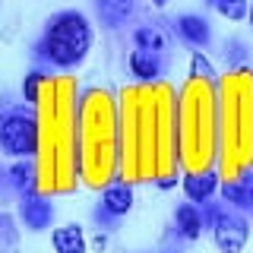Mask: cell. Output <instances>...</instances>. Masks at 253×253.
I'll list each match as a JSON object with an SVG mask.
<instances>
[{
  "instance_id": "cell-1",
  "label": "cell",
  "mask_w": 253,
  "mask_h": 253,
  "mask_svg": "<svg viewBox=\"0 0 253 253\" xmlns=\"http://www.w3.org/2000/svg\"><path fill=\"white\" fill-rule=\"evenodd\" d=\"M121 177L165 180L177 168V92L168 83L121 89Z\"/></svg>"
},
{
  "instance_id": "cell-2",
  "label": "cell",
  "mask_w": 253,
  "mask_h": 253,
  "mask_svg": "<svg viewBox=\"0 0 253 253\" xmlns=\"http://www.w3.org/2000/svg\"><path fill=\"white\" fill-rule=\"evenodd\" d=\"M38 193H70L79 180V95L70 76H51L35 101Z\"/></svg>"
},
{
  "instance_id": "cell-3",
  "label": "cell",
  "mask_w": 253,
  "mask_h": 253,
  "mask_svg": "<svg viewBox=\"0 0 253 253\" xmlns=\"http://www.w3.org/2000/svg\"><path fill=\"white\" fill-rule=\"evenodd\" d=\"M121 171V117L114 95L92 85L79 95V180L101 190Z\"/></svg>"
},
{
  "instance_id": "cell-4",
  "label": "cell",
  "mask_w": 253,
  "mask_h": 253,
  "mask_svg": "<svg viewBox=\"0 0 253 253\" xmlns=\"http://www.w3.org/2000/svg\"><path fill=\"white\" fill-rule=\"evenodd\" d=\"M177 162L187 174L218 165V79L190 76L177 92Z\"/></svg>"
},
{
  "instance_id": "cell-5",
  "label": "cell",
  "mask_w": 253,
  "mask_h": 253,
  "mask_svg": "<svg viewBox=\"0 0 253 253\" xmlns=\"http://www.w3.org/2000/svg\"><path fill=\"white\" fill-rule=\"evenodd\" d=\"M253 168V70L234 67L218 79V171L237 180Z\"/></svg>"
},
{
  "instance_id": "cell-6",
  "label": "cell",
  "mask_w": 253,
  "mask_h": 253,
  "mask_svg": "<svg viewBox=\"0 0 253 253\" xmlns=\"http://www.w3.org/2000/svg\"><path fill=\"white\" fill-rule=\"evenodd\" d=\"M89 47H92V29L85 22V16L76 10H67V13L51 16V22L44 29V38L35 51H38V57L51 60L54 67L70 70L76 63H83Z\"/></svg>"
},
{
  "instance_id": "cell-7",
  "label": "cell",
  "mask_w": 253,
  "mask_h": 253,
  "mask_svg": "<svg viewBox=\"0 0 253 253\" xmlns=\"http://www.w3.org/2000/svg\"><path fill=\"white\" fill-rule=\"evenodd\" d=\"M38 149V121H35V108H6L0 111V152L22 158L32 155L35 158Z\"/></svg>"
},
{
  "instance_id": "cell-8",
  "label": "cell",
  "mask_w": 253,
  "mask_h": 253,
  "mask_svg": "<svg viewBox=\"0 0 253 253\" xmlns=\"http://www.w3.org/2000/svg\"><path fill=\"white\" fill-rule=\"evenodd\" d=\"M212 234H215V244L221 253H241L247 237H250V225L241 212L218 209L215 221H212Z\"/></svg>"
},
{
  "instance_id": "cell-9",
  "label": "cell",
  "mask_w": 253,
  "mask_h": 253,
  "mask_svg": "<svg viewBox=\"0 0 253 253\" xmlns=\"http://www.w3.org/2000/svg\"><path fill=\"white\" fill-rule=\"evenodd\" d=\"M133 206V190H130V180L124 177H114L111 184L101 187V200L95 206V218L98 221H111V218H121L130 212Z\"/></svg>"
},
{
  "instance_id": "cell-10",
  "label": "cell",
  "mask_w": 253,
  "mask_h": 253,
  "mask_svg": "<svg viewBox=\"0 0 253 253\" xmlns=\"http://www.w3.org/2000/svg\"><path fill=\"white\" fill-rule=\"evenodd\" d=\"M19 215H22L29 231H44L54 218V206L44 193H29L26 200L19 203Z\"/></svg>"
},
{
  "instance_id": "cell-11",
  "label": "cell",
  "mask_w": 253,
  "mask_h": 253,
  "mask_svg": "<svg viewBox=\"0 0 253 253\" xmlns=\"http://www.w3.org/2000/svg\"><path fill=\"white\" fill-rule=\"evenodd\" d=\"M130 73L139 79V83H155L162 76V57L158 51H146V47H136L130 54Z\"/></svg>"
},
{
  "instance_id": "cell-12",
  "label": "cell",
  "mask_w": 253,
  "mask_h": 253,
  "mask_svg": "<svg viewBox=\"0 0 253 253\" xmlns=\"http://www.w3.org/2000/svg\"><path fill=\"white\" fill-rule=\"evenodd\" d=\"M221 196H225V203H234L237 209H253V174L247 171L237 180H225Z\"/></svg>"
},
{
  "instance_id": "cell-13",
  "label": "cell",
  "mask_w": 253,
  "mask_h": 253,
  "mask_svg": "<svg viewBox=\"0 0 253 253\" xmlns=\"http://www.w3.org/2000/svg\"><path fill=\"white\" fill-rule=\"evenodd\" d=\"M95 13H98L101 26L108 29H117L130 19L133 13V0H95Z\"/></svg>"
},
{
  "instance_id": "cell-14",
  "label": "cell",
  "mask_w": 253,
  "mask_h": 253,
  "mask_svg": "<svg viewBox=\"0 0 253 253\" xmlns=\"http://www.w3.org/2000/svg\"><path fill=\"white\" fill-rule=\"evenodd\" d=\"M218 187V174L203 171V174H187L184 177V193L190 196V203H209V196Z\"/></svg>"
},
{
  "instance_id": "cell-15",
  "label": "cell",
  "mask_w": 253,
  "mask_h": 253,
  "mask_svg": "<svg viewBox=\"0 0 253 253\" xmlns=\"http://www.w3.org/2000/svg\"><path fill=\"white\" fill-rule=\"evenodd\" d=\"M174 225H177L180 237L196 241V237L203 234V212L196 209L193 203H184V206H177V212H174Z\"/></svg>"
},
{
  "instance_id": "cell-16",
  "label": "cell",
  "mask_w": 253,
  "mask_h": 253,
  "mask_svg": "<svg viewBox=\"0 0 253 253\" xmlns=\"http://www.w3.org/2000/svg\"><path fill=\"white\" fill-rule=\"evenodd\" d=\"M177 32L193 47H206L212 42V29H209V22H206L203 16H180V19H177Z\"/></svg>"
},
{
  "instance_id": "cell-17",
  "label": "cell",
  "mask_w": 253,
  "mask_h": 253,
  "mask_svg": "<svg viewBox=\"0 0 253 253\" xmlns=\"http://www.w3.org/2000/svg\"><path fill=\"white\" fill-rule=\"evenodd\" d=\"M54 250L57 253H85V234L79 225H63L54 231Z\"/></svg>"
},
{
  "instance_id": "cell-18",
  "label": "cell",
  "mask_w": 253,
  "mask_h": 253,
  "mask_svg": "<svg viewBox=\"0 0 253 253\" xmlns=\"http://www.w3.org/2000/svg\"><path fill=\"white\" fill-rule=\"evenodd\" d=\"M10 184L19 190V193H38L35 165H13V168H10Z\"/></svg>"
},
{
  "instance_id": "cell-19",
  "label": "cell",
  "mask_w": 253,
  "mask_h": 253,
  "mask_svg": "<svg viewBox=\"0 0 253 253\" xmlns=\"http://www.w3.org/2000/svg\"><path fill=\"white\" fill-rule=\"evenodd\" d=\"M47 79H51V76H44V70H32V73L26 76V83H22V95H26V101L32 108H35V101H38V95H42Z\"/></svg>"
},
{
  "instance_id": "cell-20",
  "label": "cell",
  "mask_w": 253,
  "mask_h": 253,
  "mask_svg": "<svg viewBox=\"0 0 253 253\" xmlns=\"http://www.w3.org/2000/svg\"><path fill=\"white\" fill-rule=\"evenodd\" d=\"M136 47H146V51H165V35L158 29H149V26H142L136 29Z\"/></svg>"
},
{
  "instance_id": "cell-21",
  "label": "cell",
  "mask_w": 253,
  "mask_h": 253,
  "mask_svg": "<svg viewBox=\"0 0 253 253\" xmlns=\"http://www.w3.org/2000/svg\"><path fill=\"white\" fill-rule=\"evenodd\" d=\"M209 6H215V10L221 13V16H228V19H244L247 16V0H206Z\"/></svg>"
},
{
  "instance_id": "cell-22",
  "label": "cell",
  "mask_w": 253,
  "mask_h": 253,
  "mask_svg": "<svg viewBox=\"0 0 253 253\" xmlns=\"http://www.w3.org/2000/svg\"><path fill=\"white\" fill-rule=\"evenodd\" d=\"M16 247V228H13V218L6 212H0V253H13Z\"/></svg>"
},
{
  "instance_id": "cell-23",
  "label": "cell",
  "mask_w": 253,
  "mask_h": 253,
  "mask_svg": "<svg viewBox=\"0 0 253 253\" xmlns=\"http://www.w3.org/2000/svg\"><path fill=\"white\" fill-rule=\"evenodd\" d=\"M190 76H206V79H215L212 67L203 60V54H196V57H193V70H190Z\"/></svg>"
},
{
  "instance_id": "cell-24",
  "label": "cell",
  "mask_w": 253,
  "mask_h": 253,
  "mask_svg": "<svg viewBox=\"0 0 253 253\" xmlns=\"http://www.w3.org/2000/svg\"><path fill=\"white\" fill-rule=\"evenodd\" d=\"M228 54H231V60H244L247 57V51H244V44L237 42V38H231V42H228V47H225Z\"/></svg>"
},
{
  "instance_id": "cell-25",
  "label": "cell",
  "mask_w": 253,
  "mask_h": 253,
  "mask_svg": "<svg viewBox=\"0 0 253 253\" xmlns=\"http://www.w3.org/2000/svg\"><path fill=\"white\" fill-rule=\"evenodd\" d=\"M152 3H155V6H165V3H168V0H152Z\"/></svg>"
},
{
  "instance_id": "cell-26",
  "label": "cell",
  "mask_w": 253,
  "mask_h": 253,
  "mask_svg": "<svg viewBox=\"0 0 253 253\" xmlns=\"http://www.w3.org/2000/svg\"><path fill=\"white\" fill-rule=\"evenodd\" d=\"M247 16H250V26H253V6H250V10H247Z\"/></svg>"
}]
</instances>
